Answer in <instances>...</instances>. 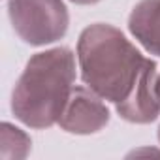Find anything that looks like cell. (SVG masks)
<instances>
[{
    "label": "cell",
    "instance_id": "obj_1",
    "mask_svg": "<svg viewBox=\"0 0 160 160\" xmlns=\"http://www.w3.org/2000/svg\"><path fill=\"white\" fill-rule=\"evenodd\" d=\"M75 79V58L66 47L36 53L13 89L12 109L32 128H49L60 121Z\"/></svg>",
    "mask_w": 160,
    "mask_h": 160
},
{
    "label": "cell",
    "instance_id": "obj_2",
    "mask_svg": "<svg viewBox=\"0 0 160 160\" xmlns=\"http://www.w3.org/2000/svg\"><path fill=\"white\" fill-rule=\"evenodd\" d=\"M77 60L85 85L115 104L130 94L147 62L121 30L102 23L81 32Z\"/></svg>",
    "mask_w": 160,
    "mask_h": 160
},
{
    "label": "cell",
    "instance_id": "obj_3",
    "mask_svg": "<svg viewBox=\"0 0 160 160\" xmlns=\"http://www.w3.org/2000/svg\"><path fill=\"white\" fill-rule=\"evenodd\" d=\"M8 12L15 32L30 45L53 43L68 30V10L62 0H10Z\"/></svg>",
    "mask_w": 160,
    "mask_h": 160
},
{
    "label": "cell",
    "instance_id": "obj_4",
    "mask_svg": "<svg viewBox=\"0 0 160 160\" xmlns=\"http://www.w3.org/2000/svg\"><path fill=\"white\" fill-rule=\"evenodd\" d=\"M108 121L109 109L102 102L100 94L92 89L73 87L58 124L70 134H94L102 130Z\"/></svg>",
    "mask_w": 160,
    "mask_h": 160
},
{
    "label": "cell",
    "instance_id": "obj_5",
    "mask_svg": "<svg viewBox=\"0 0 160 160\" xmlns=\"http://www.w3.org/2000/svg\"><path fill=\"white\" fill-rule=\"evenodd\" d=\"M154 79H156V64L147 58L134 89L122 102L117 104V111L122 119L145 124L160 115V98L156 96Z\"/></svg>",
    "mask_w": 160,
    "mask_h": 160
},
{
    "label": "cell",
    "instance_id": "obj_6",
    "mask_svg": "<svg viewBox=\"0 0 160 160\" xmlns=\"http://www.w3.org/2000/svg\"><path fill=\"white\" fill-rule=\"evenodd\" d=\"M128 28L149 53L160 57V0H141L130 13Z\"/></svg>",
    "mask_w": 160,
    "mask_h": 160
},
{
    "label": "cell",
    "instance_id": "obj_7",
    "mask_svg": "<svg viewBox=\"0 0 160 160\" xmlns=\"http://www.w3.org/2000/svg\"><path fill=\"white\" fill-rule=\"evenodd\" d=\"M30 151V138L8 122L0 126V160H21Z\"/></svg>",
    "mask_w": 160,
    "mask_h": 160
},
{
    "label": "cell",
    "instance_id": "obj_8",
    "mask_svg": "<svg viewBox=\"0 0 160 160\" xmlns=\"http://www.w3.org/2000/svg\"><path fill=\"white\" fill-rule=\"evenodd\" d=\"M154 89H156V96L160 98V73H158L156 79H154Z\"/></svg>",
    "mask_w": 160,
    "mask_h": 160
},
{
    "label": "cell",
    "instance_id": "obj_9",
    "mask_svg": "<svg viewBox=\"0 0 160 160\" xmlns=\"http://www.w3.org/2000/svg\"><path fill=\"white\" fill-rule=\"evenodd\" d=\"M72 2H75V4H96L100 0H72Z\"/></svg>",
    "mask_w": 160,
    "mask_h": 160
},
{
    "label": "cell",
    "instance_id": "obj_10",
    "mask_svg": "<svg viewBox=\"0 0 160 160\" xmlns=\"http://www.w3.org/2000/svg\"><path fill=\"white\" fill-rule=\"evenodd\" d=\"M158 139H160V128H158Z\"/></svg>",
    "mask_w": 160,
    "mask_h": 160
}]
</instances>
